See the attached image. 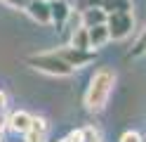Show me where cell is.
Wrapping results in <instances>:
<instances>
[{
  "mask_svg": "<svg viewBox=\"0 0 146 142\" xmlns=\"http://www.w3.org/2000/svg\"><path fill=\"white\" fill-rule=\"evenodd\" d=\"M87 36H90V50H102L106 43H111L106 24H97V26H87Z\"/></svg>",
  "mask_w": 146,
  "mask_h": 142,
  "instance_id": "obj_7",
  "label": "cell"
},
{
  "mask_svg": "<svg viewBox=\"0 0 146 142\" xmlns=\"http://www.w3.org/2000/svg\"><path fill=\"white\" fill-rule=\"evenodd\" d=\"M113 85H115V71L108 69V66H102L92 73V78L87 83V90H85V109L87 111H102L106 104H108V97L113 92Z\"/></svg>",
  "mask_w": 146,
  "mask_h": 142,
  "instance_id": "obj_1",
  "label": "cell"
},
{
  "mask_svg": "<svg viewBox=\"0 0 146 142\" xmlns=\"http://www.w3.org/2000/svg\"><path fill=\"white\" fill-rule=\"evenodd\" d=\"M26 142H45V137H35V135H26Z\"/></svg>",
  "mask_w": 146,
  "mask_h": 142,
  "instance_id": "obj_18",
  "label": "cell"
},
{
  "mask_svg": "<svg viewBox=\"0 0 146 142\" xmlns=\"http://www.w3.org/2000/svg\"><path fill=\"white\" fill-rule=\"evenodd\" d=\"M80 130V137H83V142H102V137H99V130L94 126H83L78 128Z\"/></svg>",
  "mask_w": 146,
  "mask_h": 142,
  "instance_id": "obj_13",
  "label": "cell"
},
{
  "mask_svg": "<svg viewBox=\"0 0 146 142\" xmlns=\"http://www.w3.org/2000/svg\"><path fill=\"white\" fill-rule=\"evenodd\" d=\"M35 24L40 26H50L52 24V17H50V0H29V5L24 9Z\"/></svg>",
  "mask_w": 146,
  "mask_h": 142,
  "instance_id": "obj_5",
  "label": "cell"
},
{
  "mask_svg": "<svg viewBox=\"0 0 146 142\" xmlns=\"http://www.w3.org/2000/svg\"><path fill=\"white\" fill-rule=\"evenodd\" d=\"M47 130H50V123H47L45 116H33V118H31V133H29V135L47 137Z\"/></svg>",
  "mask_w": 146,
  "mask_h": 142,
  "instance_id": "obj_12",
  "label": "cell"
},
{
  "mask_svg": "<svg viewBox=\"0 0 146 142\" xmlns=\"http://www.w3.org/2000/svg\"><path fill=\"white\" fill-rule=\"evenodd\" d=\"M0 142H3V133H0Z\"/></svg>",
  "mask_w": 146,
  "mask_h": 142,
  "instance_id": "obj_20",
  "label": "cell"
},
{
  "mask_svg": "<svg viewBox=\"0 0 146 142\" xmlns=\"http://www.w3.org/2000/svg\"><path fill=\"white\" fill-rule=\"evenodd\" d=\"M120 142H144V137L137 130H125L123 135H120Z\"/></svg>",
  "mask_w": 146,
  "mask_h": 142,
  "instance_id": "obj_14",
  "label": "cell"
},
{
  "mask_svg": "<svg viewBox=\"0 0 146 142\" xmlns=\"http://www.w3.org/2000/svg\"><path fill=\"white\" fill-rule=\"evenodd\" d=\"M3 3L7 5V7H12V9H26V5H29V0H3Z\"/></svg>",
  "mask_w": 146,
  "mask_h": 142,
  "instance_id": "obj_15",
  "label": "cell"
},
{
  "mask_svg": "<svg viewBox=\"0 0 146 142\" xmlns=\"http://www.w3.org/2000/svg\"><path fill=\"white\" fill-rule=\"evenodd\" d=\"M80 14V24L83 26H97V24H106V12L102 7H87V9H83V12H78Z\"/></svg>",
  "mask_w": 146,
  "mask_h": 142,
  "instance_id": "obj_9",
  "label": "cell"
},
{
  "mask_svg": "<svg viewBox=\"0 0 146 142\" xmlns=\"http://www.w3.org/2000/svg\"><path fill=\"white\" fill-rule=\"evenodd\" d=\"M0 3H3V0H0Z\"/></svg>",
  "mask_w": 146,
  "mask_h": 142,
  "instance_id": "obj_21",
  "label": "cell"
},
{
  "mask_svg": "<svg viewBox=\"0 0 146 142\" xmlns=\"http://www.w3.org/2000/svg\"><path fill=\"white\" fill-rule=\"evenodd\" d=\"M73 12V7L68 0H50V17L54 26H61L68 19V14Z\"/></svg>",
  "mask_w": 146,
  "mask_h": 142,
  "instance_id": "obj_8",
  "label": "cell"
},
{
  "mask_svg": "<svg viewBox=\"0 0 146 142\" xmlns=\"http://www.w3.org/2000/svg\"><path fill=\"white\" fill-rule=\"evenodd\" d=\"M0 133H3V118H0Z\"/></svg>",
  "mask_w": 146,
  "mask_h": 142,
  "instance_id": "obj_19",
  "label": "cell"
},
{
  "mask_svg": "<svg viewBox=\"0 0 146 142\" xmlns=\"http://www.w3.org/2000/svg\"><path fill=\"white\" fill-rule=\"evenodd\" d=\"M99 7L106 14H111V12H132V0H102Z\"/></svg>",
  "mask_w": 146,
  "mask_h": 142,
  "instance_id": "obj_11",
  "label": "cell"
},
{
  "mask_svg": "<svg viewBox=\"0 0 146 142\" xmlns=\"http://www.w3.org/2000/svg\"><path fill=\"white\" fill-rule=\"evenodd\" d=\"M26 64H29L33 71L45 73V76H52V78H66V76H73V69L61 59V55L57 50L29 55V57H26Z\"/></svg>",
  "mask_w": 146,
  "mask_h": 142,
  "instance_id": "obj_2",
  "label": "cell"
},
{
  "mask_svg": "<svg viewBox=\"0 0 146 142\" xmlns=\"http://www.w3.org/2000/svg\"><path fill=\"white\" fill-rule=\"evenodd\" d=\"M66 45H71V47H78V50H90V36H87V26H76V31H73L71 36H68V40H66Z\"/></svg>",
  "mask_w": 146,
  "mask_h": 142,
  "instance_id": "obj_10",
  "label": "cell"
},
{
  "mask_svg": "<svg viewBox=\"0 0 146 142\" xmlns=\"http://www.w3.org/2000/svg\"><path fill=\"white\" fill-rule=\"evenodd\" d=\"M61 142H83V137H80V130H73L71 135H66Z\"/></svg>",
  "mask_w": 146,
  "mask_h": 142,
  "instance_id": "obj_16",
  "label": "cell"
},
{
  "mask_svg": "<svg viewBox=\"0 0 146 142\" xmlns=\"http://www.w3.org/2000/svg\"><path fill=\"white\" fill-rule=\"evenodd\" d=\"M5 109H7V92L0 90V111H5Z\"/></svg>",
  "mask_w": 146,
  "mask_h": 142,
  "instance_id": "obj_17",
  "label": "cell"
},
{
  "mask_svg": "<svg viewBox=\"0 0 146 142\" xmlns=\"http://www.w3.org/2000/svg\"><path fill=\"white\" fill-rule=\"evenodd\" d=\"M57 52L61 55V59L66 62L73 71L85 69V66H90V64L97 59V52H94V50H78V47H71V45L57 47Z\"/></svg>",
  "mask_w": 146,
  "mask_h": 142,
  "instance_id": "obj_4",
  "label": "cell"
},
{
  "mask_svg": "<svg viewBox=\"0 0 146 142\" xmlns=\"http://www.w3.org/2000/svg\"><path fill=\"white\" fill-rule=\"evenodd\" d=\"M106 28L111 40H125L134 31V14L132 12H111L106 17Z\"/></svg>",
  "mask_w": 146,
  "mask_h": 142,
  "instance_id": "obj_3",
  "label": "cell"
},
{
  "mask_svg": "<svg viewBox=\"0 0 146 142\" xmlns=\"http://www.w3.org/2000/svg\"><path fill=\"white\" fill-rule=\"evenodd\" d=\"M31 118H33V114L24 111V109H17V111H12L10 116H7V128L12 133H17V135L26 137L31 133Z\"/></svg>",
  "mask_w": 146,
  "mask_h": 142,
  "instance_id": "obj_6",
  "label": "cell"
}]
</instances>
